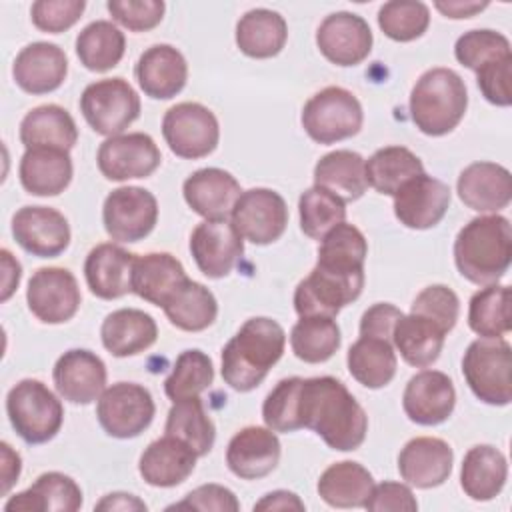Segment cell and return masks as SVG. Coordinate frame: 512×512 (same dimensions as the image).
Listing matches in <instances>:
<instances>
[{
	"mask_svg": "<svg viewBox=\"0 0 512 512\" xmlns=\"http://www.w3.org/2000/svg\"><path fill=\"white\" fill-rule=\"evenodd\" d=\"M162 136L172 154L184 160H198L216 150L220 124L204 104L178 102L164 112Z\"/></svg>",
	"mask_w": 512,
	"mask_h": 512,
	"instance_id": "9",
	"label": "cell"
},
{
	"mask_svg": "<svg viewBox=\"0 0 512 512\" xmlns=\"http://www.w3.org/2000/svg\"><path fill=\"white\" fill-rule=\"evenodd\" d=\"M172 326L184 332H202L214 324L218 302L212 290L196 280H182L162 306Z\"/></svg>",
	"mask_w": 512,
	"mask_h": 512,
	"instance_id": "40",
	"label": "cell"
},
{
	"mask_svg": "<svg viewBox=\"0 0 512 512\" xmlns=\"http://www.w3.org/2000/svg\"><path fill=\"white\" fill-rule=\"evenodd\" d=\"M68 74L66 52L52 42L24 46L12 64V78L26 94H48L62 86Z\"/></svg>",
	"mask_w": 512,
	"mask_h": 512,
	"instance_id": "24",
	"label": "cell"
},
{
	"mask_svg": "<svg viewBox=\"0 0 512 512\" xmlns=\"http://www.w3.org/2000/svg\"><path fill=\"white\" fill-rule=\"evenodd\" d=\"M458 198L476 212H500L512 200L510 170L496 162H472L456 180Z\"/></svg>",
	"mask_w": 512,
	"mask_h": 512,
	"instance_id": "28",
	"label": "cell"
},
{
	"mask_svg": "<svg viewBox=\"0 0 512 512\" xmlns=\"http://www.w3.org/2000/svg\"><path fill=\"white\" fill-rule=\"evenodd\" d=\"M408 108L414 126L422 134H450L468 108L466 84L452 68H430L412 86Z\"/></svg>",
	"mask_w": 512,
	"mask_h": 512,
	"instance_id": "4",
	"label": "cell"
},
{
	"mask_svg": "<svg viewBox=\"0 0 512 512\" xmlns=\"http://www.w3.org/2000/svg\"><path fill=\"white\" fill-rule=\"evenodd\" d=\"M84 8V0H38L30 8V18L38 30L60 34L82 18Z\"/></svg>",
	"mask_w": 512,
	"mask_h": 512,
	"instance_id": "55",
	"label": "cell"
},
{
	"mask_svg": "<svg viewBox=\"0 0 512 512\" xmlns=\"http://www.w3.org/2000/svg\"><path fill=\"white\" fill-rule=\"evenodd\" d=\"M284 328L266 316L248 318L222 348V380L236 392L258 388L270 368L282 358Z\"/></svg>",
	"mask_w": 512,
	"mask_h": 512,
	"instance_id": "2",
	"label": "cell"
},
{
	"mask_svg": "<svg viewBox=\"0 0 512 512\" xmlns=\"http://www.w3.org/2000/svg\"><path fill=\"white\" fill-rule=\"evenodd\" d=\"M454 406V382L440 370H422L414 374L402 394L404 414L420 426H438L446 422L452 416Z\"/></svg>",
	"mask_w": 512,
	"mask_h": 512,
	"instance_id": "20",
	"label": "cell"
},
{
	"mask_svg": "<svg viewBox=\"0 0 512 512\" xmlns=\"http://www.w3.org/2000/svg\"><path fill=\"white\" fill-rule=\"evenodd\" d=\"M196 458L198 454L186 442L164 434L144 448L138 472L154 488H174L194 472Z\"/></svg>",
	"mask_w": 512,
	"mask_h": 512,
	"instance_id": "29",
	"label": "cell"
},
{
	"mask_svg": "<svg viewBox=\"0 0 512 512\" xmlns=\"http://www.w3.org/2000/svg\"><path fill=\"white\" fill-rule=\"evenodd\" d=\"M314 186L334 192L344 202L362 198L368 188L364 158L352 150H334L324 154L314 166Z\"/></svg>",
	"mask_w": 512,
	"mask_h": 512,
	"instance_id": "41",
	"label": "cell"
},
{
	"mask_svg": "<svg viewBox=\"0 0 512 512\" xmlns=\"http://www.w3.org/2000/svg\"><path fill=\"white\" fill-rule=\"evenodd\" d=\"M468 326L480 338H502L512 328L510 286L488 284L468 302Z\"/></svg>",
	"mask_w": 512,
	"mask_h": 512,
	"instance_id": "46",
	"label": "cell"
},
{
	"mask_svg": "<svg viewBox=\"0 0 512 512\" xmlns=\"http://www.w3.org/2000/svg\"><path fill=\"white\" fill-rule=\"evenodd\" d=\"M124 50V32L110 20H94L76 36V56L90 72H108L118 66Z\"/></svg>",
	"mask_w": 512,
	"mask_h": 512,
	"instance_id": "43",
	"label": "cell"
},
{
	"mask_svg": "<svg viewBox=\"0 0 512 512\" xmlns=\"http://www.w3.org/2000/svg\"><path fill=\"white\" fill-rule=\"evenodd\" d=\"M364 288V272H336L314 266L294 290V310L304 316H332L352 304Z\"/></svg>",
	"mask_w": 512,
	"mask_h": 512,
	"instance_id": "11",
	"label": "cell"
},
{
	"mask_svg": "<svg viewBox=\"0 0 512 512\" xmlns=\"http://www.w3.org/2000/svg\"><path fill=\"white\" fill-rule=\"evenodd\" d=\"M430 24V10L418 0H392L380 6L378 26L394 42H412L420 38Z\"/></svg>",
	"mask_w": 512,
	"mask_h": 512,
	"instance_id": "50",
	"label": "cell"
},
{
	"mask_svg": "<svg viewBox=\"0 0 512 512\" xmlns=\"http://www.w3.org/2000/svg\"><path fill=\"white\" fill-rule=\"evenodd\" d=\"M0 256H2V302H6L18 288L20 284V278H22V266L20 262L12 256L10 250L2 248L0 250Z\"/></svg>",
	"mask_w": 512,
	"mask_h": 512,
	"instance_id": "62",
	"label": "cell"
},
{
	"mask_svg": "<svg viewBox=\"0 0 512 512\" xmlns=\"http://www.w3.org/2000/svg\"><path fill=\"white\" fill-rule=\"evenodd\" d=\"M78 128L70 112L58 104H42L26 112L20 122V142L24 148L72 150Z\"/></svg>",
	"mask_w": 512,
	"mask_h": 512,
	"instance_id": "35",
	"label": "cell"
},
{
	"mask_svg": "<svg viewBox=\"0 0 512 512\" xmlns=\"http://www.w3.org/2000/svg\"><path fill=\"white\" fill-rule=\"evenodd\" d=\"M434 8L442 12L446 18L452 20H462V18H472L474 14L482 12L488 8V2H462V0H446V2H434Z\"/></svg>",
	"mask_w": 512,
	"mask_h": 512,
	"instance_id": "64",
	"label": "cell"
},
{
	"mask_svg": "<svg viewBox=\"0 0 512 512\" xmlns=\"http://www.w3.org/2000/svg\"><path fill=\"white\" fill-rule=\"evenodd\" d=\"M156 404L148 388L136 382L108 386L96 404V418L102 430L120 440L140 436L154 420Z\"/></svg>",
	"mask_w": 512,
	"mask_h": 512,
	"instance_id": "10",
	"label": "cell"
},
{
	"mask_svg": "<svg viewBox=\"0 0 512 512\" xmlns=\"http://www.w3.org/2000/svg\"><path fill=\"white\" fill-rule=\"evenodd\" d=\"M410 312L434 320L448 334L456 326L460 314V300L452 288L444 284H432L414 298Z\"/></svg>",
	"mask_w": 512,
	"mask_h": 512,
	"instance_id": "53",
	"label": "cell"
},
{
	"mask_svg": "<svg viewBox=\"0 0 512 512\" xmlns=\"http://www.w3.org/2000/svg\"><path fill=\"white\" fill-rule=\"evenodd\" d=\"M340 344V326L332 316H304L290 330V348L306 364L330 360Z\"/></svg>",
	"mask_w": 512,
	"mask_h": 512,
	"instance_id": "45",
	"label": "cell"
},
{
	"mask_svg": "<svg viewBox=\"0 0 512 512\" xmlns=\"http://www.w3.org/2000/svg\"><path fill=\"white\" fill-rule=\"evenodd\" d=\"M422 172V160L406 146H384L364 160L366 184L386 196H394L404 182Z\"/></svg>",
	"mask_w": 512,
	"mask_h": 512,
	"instance_id": "42",
	"label": "cell"
},
{
	"mask_svg": "<svg viewBox=\"0 0 512 512\" xmlns=\"http://www.w3.org/2000/svg\"><path fill=\"white\" fill-rule=\"evenodd\" d=\"M364 508L372 512H414L418 510V502L408 484L384 480L374 484Z\"/></svg>",
	"mask_w": 512,
	"mask_h": 512,
	"instance_id": "58",
	"label": "cell"
},
{
	"mask_svg": "<svg viewBox=\"0 0 512 512\" xmlns=\"http://www.w3.org/2000/svg\"><path fill=\"white\" fill-rule=\"evenodd\" d=\"M512 54L494 58L476 70V84L482 96L494 106H510L512 104Z\"/></svg>",
	"mask_w": 512,
	"mask_h": 512,
	"instance_id": "56",
	"label": "cell"
},
{
	"mask_svg": "<svg viewBox=\"0 0 512 512\" xmlns=\"http://www.w3.org/2000/svg\"><path fill=\"white\" fill-rule=\"evenodd\" d=\"M454 450L436 436H416L398 454V472L408 486L422 490L444 484L452 472Z\"/></svg>",
	"mask_w": 512,
	"mask_h": 512,
	"instance_id": "23",
	"label": "cell"
},
{
	"mask_svg": "<svg viewBox=\"0 0 512 512\" xmlns=\"http://www.w3.org/2000/svg\"><path fill=\"white\" fill-rule=\"evenodd\" d=\"M372 488V474L352 460L330 464L316 484L318 496L332 508H364Z\"/></svg>",
	"mask_w": 512,
	"mask_h": 512,
	"instance_id": "38",
	"label": "cell"
},
{
	"mask_svg": "<svg viewBox=\"0 0 512 512\" xmlns=\"http://www.w3.org/2000/svg\"><path fill=\"white\" fill-rule=\"evenodd\" d=\"M134 76L146 96L154 100H170L186 86L188 62L178 48L170 44H154L140 54L134 66Z\"/></svg>",
	"mask_w": 512,
	"mask_h": 512,
	"instance_id": "25",
	"label": "cell"
},
{
	"mask_svg": "<svg viewBox=\"0 0 512 512\" xmlns=\"http://www.w3.org/2000/svg\"><path fill=\"white\" fill-rule=\"evenodd\" d=\"M230 216L238 234L258 246L276 242L288 226L286 200L270 188L242 192Z\"/></svg>",
	"mask_w": 512,
	"mask_h": 512,
	"instance_id": "15",
	"label": "cell"
},
{
	"mask_svg": "<svg viewBox=\"0 0 512 512\" xmlns=\"http://www.w3.org/2000/svg\"><path fill=\"white\" fill-rule=\"evenodd\" d=\"M0 448H2V494H8V490L20 478L22 460H20V454L8 442H2Z\"/></svg>",
	"mask_w": 512,
	"mask_h": 512,
	"instance_id": "63",
	"label": "cell"
},
{
	"mask_svg": "<svg viewBox=\"0 0 512 512\" xmlns=\"http://www.w3.org/2000/svg\"><path fill=\"white\" fill-rule=\"evenodd\" d=\"M374 36L368 22L354 12L328 14L316 30L320 54L336 66H358L372 52Z\"/></svg>",
	"mask_w": 512,
	"mask_h": 512,
	"instance_id": "17",
	"label": "cell"
},
{
	"mask_svg": "<svg viewBox=\"0 0 512 512\" xmlns=\"http://www.w3.org/2000/svg\"><path fill=\"white\" fill-rule=\"evenodd\" d=\"M446 332L430 318L420 314H402L392 332V344L402 360L414 368L434 364L442 352Z\"/></svg>",
	"mask_w": 512,
	"mask_h": 512,
	"instance_id": "36",
	"label": "cell"
},
{
	"mask_svg": "<svg viewBox=\"0 0 512 512\" xmlns=\"http://www.w3.org/2000/svg\"><path fill=\"white\" fill-rule=\"evenodd\" d=\"M84 496L74 478L62 472H44L34 484L14 494L4 510H22V512H76L82 508Z\"/></svg>",
	"mask_w": 512,
	"mask_h": 512,
	"instance_id": "32",
	"label": "cell"
},
{
	"mask_svg": "<svg viewBox=\"0 0 512 512\" xmlns=\"http://www.w3.org/2000/svg\"><path fill=\"white\" fill-rule=\"evenodd\" d=\"M512 54L510 52V40L490 28H478L464 32L456 44H454V56L456 60L466 66L468 70L476 72L486 62Z\"/></svg>",
	"mask_w": 512,
	"mask_h": 512,
	"instance_id": "52",
	"label": "cell"
},
{
	"mask_svg": "<svg viewBox=\"0 0 512 512\" xmlns=\"http://www.w3.org/2000/svg\"><path fill=\"white\" fill-rule=\"evenodd\" d=\"M512 226L506 216L488 214L464 224L454 240V264L472 284H496L510 268Z\"/></svg>",
	"mask_w": 512,
	"mask_h": 512,
	"instance_id": "3",
	"label": "cell"
},
{
	"mask_svg": "<svg viewBox=\"0 0 512 512\" xmlns=\"http://www.w3.org/2000/svg\"><path fill=\"white\" fill-rule=\"evenodd\" d=\"M212 382V358L198 348H190L176 358L170 376L164 380V392L172 402H178L200 396L204 390L210 388Z\"/></svg>",
	"mask_w": 512,
	"mask_h": 512,
	"instance_id": "49",
	"label": "cell"
},
{
	"mask_svg": "<svg viewBox=\"0 0 512 512\" xmlns=\"http://www.w3.org/2000/svg\"><path fill=\"white\" fill-rule=\"evenodd\" d=\"M136 254L114 242L96 244L84 260V278L90 292L102 300H116L132 292Z\"/></svg>",
	"mask_w": 512,
	"mask_h": 512,
	"instance_id": "27",
	"label": "cell"
},
{
	"mask_svg": "<svg viewBox=\"0 0 512 512\" xmlns=\"http://www.w3.org/2000/svg\"><path fill=\"white\" fill-rule=\"evenodd\" d=\"M508 478L506 456L492 444L472 446L460 466V486L476 502L494 500Z\"/></svg>",
	"mask_w": 512,
	"mask_h": 512,
	"instance_id": "33",
	"label": "cell"
},
{
	"mask_svg": "<svg viewBox=\"0 0 512 512\" xmlns=\"http://www.w3.org/2000/svg\"><path fill=\"white\" fill-rule=\"evenodd\" d=\"M6 414L14 432L26 444L52 440L64 422L60 398L36 378H24L8 390Z\"/></svg>",
	"mask_w": 512,
	"mask_h": 512,
	"instance_id": "5",
	"label": "cell"
},
{
	"mask_svg": "<svg viewBox=\"0 0 512 512\" xmlns=\"http://www.w3.org/2000/svg\"><path fill=\"white\" fill-rule=\"evenodd\" d=\"M462 374L472 394L490 406L512 400V348L504 338H478L462 356Z\"/></svg>",
	"mask_w": 512,
	"mask_h": 512,
	"instance_id": "6",
	"label": "cell"
},
{
	"mask_svg": "<svg viewBox=\"0 0 512 512\" xmlns=\"http://www.w3.org/2000/svg\"><path fill=\"white\" fill-rule=\"evenodd\" d=\"M190 252L198 270L218 280L228 276L242 258L244 238L232 222L204 220L190 234Z\"/></svg>",
	"mask_w": 512,
	"mask_h": 512,
	"instance_id": "19",
	"label": "cell"
},
{
	"mask_svg": "<svg viewBox=\"0 0 512 512\" xmlns=\"http://www.w3.org/2000/svg\"><path fill=\"white\" fill-rule=\"evenodd\" d=\"M182 194L192 212L204 220H226L242 190L230 172L210 166L192 172L182 184Z\"/></svg>",
	"mask_w": 512,
	"mask_h": 512,
	"instance_id": "26",
	"label": "cell"
},
{
	"mask_svg": "<svg viewBox=\"0 0 512 512\" xmlns=\"http://www.w3.org/2000/svg\"><path fill=\"white\" fill-rule=\"evenodd\" d=\"M304 502L298 498V494L290 492V490H274L264 494L254 506L252 510H304Z\"/></svg>",
	"mask_w": 512,
	"mask_h": 512,
	"instance_id": "60",
	"label": "cell"
},
{
	"mask_svg": "<svg viewBox=\"0 0 512 512\" xmlns=\"http://www.w3.org/2000/svg\"><path fill=\"white\" fill-rule=\"evenodd\" d=\"M148 506L134 494L126 492H112L106 494L100 502H96L94 510H106V512H144Z\"/></svg>",
	"mask_w": 512,
	"mask_h": 512,
	"instance_id": "61",
	"label": "cell"
},
{
	"mask_svg": "<svg viewBox=\"0 0 512 512\" xmlns=\"http://www.w3.org/2000/svg\"><path fill=\"white\" fill-rule=\"evenodd\" d=\"M402 310L390 302H378L370 306L360 318V336H378L392 340L396 322L402 318Z\"/></svg>",
	"mask_w": 512,
	"mask_h": 512,
	"instance_id": "59",
	"label": "cell"
},
{
	"mask_svg": "<svg viewBox=\"0 0 512 512\" xmlns=\"http://www.w3.org/2000/svg\"><path fill=\"white\" fill-rule=\"evenodd\" d=\"M106 8L112 20L130 32H146L162 22L166 4L162 0H108Z\"/></svg>",
	"mask_w": 512,
	"mask_h": 512,
	"instance_id": "54",
	"label": "cell"
},
{
	"mask_svg": "<svg viewBox=\"0 0 512 512\" xmlns=\"http://www.w3.org/2000/svg\"><path fill=\"white\" fill-rule=\"evenodd\" d=\"M26 302L40 322L64 324L76 316L82 302L78 280L68 268H38L28 280Z\"/></svg>",
	"mask_w": 512,
	"mask_h": 512,
	"instance_id": "13",
	"label": "cell"
},
{
	"mask_svg": "<svg viewBox=\"0 0 512 512\" xmlns=\"http://www.w3.org/2000/svg\"><path fill=\"white\" fill-rule=\"evenodd\" d=\"M74 166L68 150L26 148L20 158L18 178L32 196H58L72 182Z\"/></svg>",
	"mask_w": 512,
	"mask_h": 512,
	"instance_id": "30",
	"label": "cell"
},
{
	"mask_svg": "<svg viewBox=\"0 0 512 512\" xmlns=\"http://www.w3.org/2000/svg\"><path fill=\"white\" fill-rule=\"evenodd\" d=\"M280 440L268 426L238 430L226 448L228 470L242 480H260L272 474L280 462Z\"/></svg>",
	"mask_w": 512,
	"mask_h": 512,
	"instance_id": "22",
	"label": "cell"
},
{
	"mask_svg": "<svg viewBox=\"0 0 512 512\" xmlns=\"http://www.w3.org/2000/svg\"><path fill=\"white\" fill-rule=\"evenodd\" d=\"M168 510H218V512H236L240 502L236 494L222 484H202L188 492L184 500L170 504Z\"/></svg>",
	"mask_w": 512,
	"mask_h": 512,
	"instance_id": "57",
	"label": "cell"
},
{
	"mask_svg": "<svg viewBox=\"0 0 512 512\" xmlns=\"http://www.w3.org/2000/svg\"><path fill=\"white\" fill-rule=\"evenodd\" d=\"M164 434L186 442L196 454L206 456L216 440V426L208 416L200 396L178 400L166 416Z\"/></svg>",
	"mask_w": 512,
	"mask_h": 512,
	"instance_id": "44",
	"label": "cell"
},
{
	"mask_svg": "<svg viewBox=\"0 0 512 512\" xmlns=\"http://www.w3.org/2000/svg\"><path fill=\"white\" fill-rule=\"evenodd\" d=\"M162 154L150 134L128 132L106 138L96 154L100 174L112 182L148 178L158 170Z\"/></svg>",
	"mask_w": 512,
	"mask_h": 512,
	"instance_id": "14",
	"label": "cell"
},
{
	"mask_svg": "<svg viewBox=\"0 0 512 512\" xmlns=\"http://www.w3.org/2000/svg\"><path fill=\"white\" fill-rule=\"evenodd\" d=\"M300 376L280 380L266 396L262 404L264 424L274 432H296L302 428L300 420Z\"/></svg>",
	"mask_w": 512,
	"mask_h": 512,
	"instance_id": "51",
	"label": "cell"
},
{
	"mask_svg": "<svg viewBox=\"0 0 512 512\" xmlns=\"http://www.w3.org/2000/svg\"><path fill=\"white\" fill-rule=\"evenodd\" d=\"M368 242L364 234L348 222L334 226L320 242L316 266L336 272H364Z\"/></svg>",
	"mask_w": 512,
	"mask_h": 512,
	"instance_id": "47",
	"label": "cell"
},
{
	"mask_svg": "<svg viewBox=\"0 0 512 512\" xmlns=\"http://www.w3.org/2000/svg\"><path fill=\"white\" fill-rule=\"evenodd\" d=\"M450 198L452 192L446 182L422 172L394 194V216L406 228L428 230L446 216Z\"/></svg>",
	"mask_w": 512,
	"mask_h": 512,
	"instance_id": "18",
	"label": "cell"
},
{
	"mask_svg": "<svg viewBox=\"0 0 512 512\" xmlns=\"http://www.w3.org/2000/svg\"><path fill=\"white\" fill-rule=\"evenodd\" d=\"M300 420L302 428L314 430L328 448L340 452L360 448L368 432L364 408L334 376L302 380Z\"/></svg>",
	"mask_w": 512,
	"mask_h": 512,
	"instance_id": "1",
	"label": "cell"
},
{
	"mask_svg": "<svg viewBox=\"0 0 512 512\" xmlns=\"http://www.w3.org/2000/svg\"><path fill=\"white\" fill-rule=\"evenodd\" d=\"M158 338L156 320L138 308H118L100 326L102 346L116 358L136 356L148 350Z\"/></svg>",
	"mask_w": 512,
	"mask_h": 512,
	"instance_id": "31",
	"label": "cell"
},
{
	"mask_svg": "<svg viewBox=\"0 0 512 512\" xmlns=\"http://www.w3.org/2000/svg\"><path fill=\"white\" fill-rule=\"evenodd\" d=\"M298 216L300 230L312 240H322L346 220V202L322 186H312L298 198Z\"/></svg>",
	"mask_w": 512,
	"mask_h": 512,
	"instance_id": "48",
	"label": "cell"
},
{
	"mask_svg": "<svg viewBox=\"0 0 512 512\" xmlns=\"http://www.w3.org/2000/svg\"><path fill=\"white\" fill-rule=\"evenodd\" d=\"M80 112L96 134L112 138L122 134L140 116V96L120 76L102 78L84 88Z\"/></svg>",
	"mask_w": 512,
	"mask_h": 512,
	"instance_id": "8",
	"label": "cell"
},
{
	"mask_svg": "<svg viewBox=\"0 0 512 512\" xmlns=\"http://www.w3.org/2000/svg\"><path fill=\"white\" fill-rule=\"evenodd\" d=\"M102 222L114 242H140L158 222V200L146 188L120 186L106 196Z\"/></svg>",
	"mask_w": 512,
	"mask_h": 512,
	"instance_id": "12",
	"label": "cell"
},
{
	"mask_svg": "<svg viewBox=\"0 0 512 512\" xmlns=\"http://www.w3.org/2000/svg\"><path fill=\"white\" fill-rule=\"evenodd\" d=\"M286 40V20L268 8L248 10L236 24V46L248 58H272L282 52Z\"/></svg>",
	"mask_w": 512,
	"mask_h": 512,
	"instance_id": "39",
	"label": "cell"
},
{
	"mask_svg": "<svg viewBox=\"0 0 512 512\" xmlns=\"http://www.w3.org/2000/svg\"><path fill=\"white\" fill-rule=\"evenodd\" d=\"M350 376L372 390L392 382L398 368V358L392 340L378 336H360L346 354Z\"/></svg>",
	"mask_w": 512,
	"mask_h": 512,
	"instance_id": "37",
	"label": "cell"
},
{
	"mask_svg": "<svg viewBox=\"0 0 512 512\" xmlns=\"http://www.w3.org/2000/svg\"><path fill=\"white\" fill-rule=\"evenodd\" d=\"M52 380L60 398L86 406L106 390V364L92 350L72 348L56 360Z\"/></svg>",
	"mask_w": 512,
	"mask_h": 512,
	"instance_id": "21",
	"label": "cell"
},
{
	"mask_svg": "<svg viewBox=\"0 0 512 512\" xmlns=\"http://www.w3.org/2000/svg\"><path fill=\"white\" fill-rule=\"evenodd\" d=\"M16 244L32 256L56 258L70 244V224L62 212L50 206H22L10 224Z\"/></svg>",
	"mask_w": 512,
	"mask_h": 512,
	"instance_id": "16",
	"label": "cell"
},
{
	"mask_svg": "<svg viewBox=\"0 0 512 512\" xmlns=\"http://www.w3.org/2000/svg\"><path fill=\"white\" fill-rule=\"evenodd\" d=\"M304 132L318 144H334L360 132L364 112L360 100L342 86H326L302 108Z\"/></svg>",
	"mask_w": 512,
	"mask_h": 512,
	"instance_id": "7",
	"label": "cell"
},
{
	"mask_svg": "<svg viewBox=\"0 0 512 512\" xmlns=\"http://www.w3.org/2000/svg\"><path fill=\"white\" fill-rule=\"evenodd\" d=\"M182 262L170 252H150L136 256L132 270V292L152 306L162 308L170 294L186 280Z\"/></svg>",
	"mask_w": 512,
	"mask_h": 512,
	"instance_id": "34",
	"label": "cell"
}]
</instances>
